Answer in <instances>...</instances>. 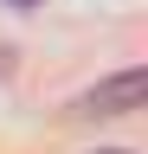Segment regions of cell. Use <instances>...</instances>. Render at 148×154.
I'll return each instance as SVG.
<instances>
[{
	"label": "cell",
	"instance_id": "2",
	"mask_svg": "<svg viewBox=\"0 0 148 154\" xmlns=\"http://www.w3.org/2000/svg\"><path fill=\"white\" fill-rule=\"evenodd\" d=\"M13 7H45V0H13Z\"/></svg>",
	"mask_w": 148,
	"mask_h": 154
},
{
	"label": "cell",
	"instance_id": "1",
	"mask_svg": "<svg viewBox=\"0 0 148 154\" xmlns=\"http://www.w3.org/2000/svg\"><path fill=\"white\" fill-rule=\"evenodd\" d=\"M142 96H148V71H122V77H109V84L84 90L77 116H129V109H142Z\"/></svg>",
	"mask_w": 148,
	"mask_h": 154
}]
</instances>
